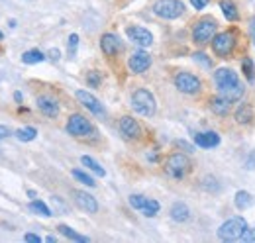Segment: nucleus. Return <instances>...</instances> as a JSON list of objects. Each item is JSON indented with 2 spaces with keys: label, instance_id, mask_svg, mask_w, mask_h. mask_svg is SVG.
I'll list each match as a JSON object with an SVG mask.
<instances>
[{
  "label": "nucleus",
  "instance_id": "6e6552de",
  "mask_svg": "<svg viewBox=\"0 0 255 243\" xmlns=\"http://www.w3.org/2000/svg\"><path fill=\"white\" fill-rule=\"evenodd\" d=\"M67 131L73 137H87L95 131V127H93L91 120L85 118L83 114H71L67 120Z\"/></svg>",
  "mask_w": 255,
  "mask_h": 243
},
{
  "label": "nucleus",
  "instance_id": "f3484780",
  "mask_svg": "<svg viewBox=\"0 0 255 243\" xmlns=\"http://www.w3.org/2000/svg\"><path fill=\"white\" fill-rule=\"evenodd\" d=\"M232 100L224 94H218V96H212L210 98V110L216 114V116H228L230 110H232Z\"/></svg>",
  "mask_w": 255,
  "mask_h": 243
},
{
  "label": "nucleus",
  "instance_id": "bb28decb",
  "mask_svg": "<svg viewBox=\"0 0 255 243\" xmlns=\"http://www.w3.org/2000/svg\"><path fill=\"white\" fill-rule=\"evenodd\" d=\"M141 212H143V216H147V218L157 216V212H159V202H157V200L147 198V202H145V206L141 208Z\"/></svg>",
  "mask_w": 255,
  "mask_h": 243
},
{
  "label": "nucleus",
  "instance_id": "412c9836",
  "mask_svg": "<svg viewBox=\"0 0 255 243\" xmlns=\"http://www.w3.org/2000/svg\"><path fill=\"white\" fill-rule=\"evenodd\" d=\"M220 8H222L224 16H226L230 22H238V20H240V12H238V8H236V4H234L232 0H222V2H220Z\"/></svg>",
  "mask_w": 255,
  "mask_h": 243
},
{
  "label": "nucleus",
  "instance_id": "e433bc0d",
  "mask_svg": "<svg viewBox=\"0 0 255 243\" xmlns=\"http://www.w3.org/2000/svg\"><path fill=\"white\" fill-rule=\"evenodd\" d=\"M246 167H248V169H255V151L252 153L250 157H248V161H246Z\"/></svg>",
  "mask_w": 255,
  "mask_h": 243
},
{
  "label": "nucleus",
  "instance_id": "20e7f679",
  "mask_svg": "<svg viewBox=\"0 0 255 243\" xmlns=\"http://www.w3.org/2000/svg\"><path fill=\"white\" fill-rule=\"evenodd\" d=\"M131 108H133L137 114L149 118V116H153L155 110H157L155 96L147 91V89H137V91H133V94H131Z\"/></svg>",
  "mask_w": 255,
  "mask_h": 243
},
{
  "label": "nucleus",
  "instance_id": "c85d7f7f",
  "mask_svg": "<svg viewBox=\"0 0 255 243\" xmlns=\"http://www.w3.org/2000/svg\"><path fill=\"white\" fill-rule=\"evenodd\" d=\"M30 210H32V212H37L39 216H43V218H49V216H51V210H49L47 204H43L41 200H33L32 204H30Z\"/></svg>",
  "mask_w": 255,
  "mask_h": 243
},
{
  "label": "nucleus",
  "instance_id": "473e14b6",
  "mask_svg": "<svg viewBox=\"0 0 255 243\" xmlns=\"http://www.w3.org/2000/svg\"><path fill=\"white\" fill-rule=\"evenodd\" d=\"M100 73L98 71H89V75H87V83L93 87V89H96V87H100Z\"/></svg>",
  "mask_w": 255,
  "mask_h": 243
},
{
  "label": "nucleus",
  "instance_id": "1a4fd4ad",
  "mask_svg": "<svg viewBox=\"0 0 255 243\" xmlns=\"http://www.w3.org/2000/svg\"><path fill=\"white\" fill-rule=\"evenodd\" d=\"M175 87L177 91L183 94H198L202 91V83L196 75H192L189 71H181L175 75Z\"/></svg>",
  "mask_w": 255,
  "mask_h": 243
},
{
  "label": "nucleus",
  "instance_id": "c03bdc74",
  "mask_svg": "<svg viewBox=\"0 0 255 243\" xmlns=\"http://www.w3.org/2000/svg\"><path fill=\"white\" fill-rule=\"evenodd\" d=\"M254 41H255V37H254Z\"/></svg>",
  "mask_w": 255,
  "mask_h": 243
},
{
  "label": "nucleus",
  "instance_id": "79ce46f5",
  "mask_svg": "<svg viewBox=\"0 0 255 243\" xmlns=\"http://www.w3.org/2000/svg\"><path fill=\"white\" fill-rule=\"evenodd\" d=\"M252 35L255 37V18L252 20Z\"/></svg>",
  "mask_w": 255,
  "mask_h": 243
},
{
  "label": "nucleus",
  "instance_id": "2eb2a0df",
  "mask_svg": "<svg viewBox=\"0 0 255 243\" xmlns=\"http://www.w3.org/2000/svg\"><path fill=\"white\" fill-rule=\"evenodd\" d=\"M120 131H122V135L126 139H133L135 141V139L141 137V125L131 116H122L120 118Z\"/></svg>",
  "mask_w": 255,
  "mask_h": 243
},
{
  "label": "nucleus",
  "instance_id": "a878e982",
  "mask_svg": "<svg viewBox=\"0 0 255 243\" xmlns=\"http://www.w3.org/2000/svg\"><path fill=\"white\" fill-rule=\"evenodd\" d=\"M35 135H37V129L35 127H22V129L16 131V137L20 141H33Z\"/></svg>",
  "mask_w": 255,
  "mask_h": 243
},
{
  "label": "nucleus",
  "instance_id": "aec40b11",
  "mask_svg": "<svg viewBox=\"0 0 255 243\" xmlns=\"http://www.w3.org/2000/svg\"><path fill=\"white\" fill-rule=\"evenodd\" d=\"M169 214H171V220H175V222H179V224L191 220V210H189V206L183 204V202H175V204L171 206V212Z\"/></svg>",
  "mask_w": 255,
  "mask_h": 243
},
{
  "label": "nucleus",
  "instance_id": "9d476101",
  "mask_svg": "<svg viewBox=\"0 0 255 243\" xmlns=\"http://www.w3.org/2000/svg\"><path fill=\"white\" fill-rule=\"evenodd\" d=\"M128 67H129V71H131L133 75H141V73H145V71L151 67V55H149L147 51L139 49V51H135V53L129 55Z\"/></svg>",
  "mask_w": 255,
  "mask_h": 243
},
{
  "label": "nucleus",
  "instance_id": "f704fd0d",
  "mask_svg": "<svg viewBox=\"0 0 255 243\" xmlns=\"http://www.w3.org/2000/svg\"><path fill=\"white\" fill-rule=\"evenodd\" d=\"M208 2L210 0H191V4L196 8V10H202V8H206L208 6Z\"/></svg>",
  "mask_w": 255,
  "mask_h": 243
},
{
  "label": "nucleus",
  "instance_id": "dca6fc26",
  "mask_svg": "<svg viewBox=\"0 0 255 243\" xmlns=\"http://www.w3.org/2000/svg\"><path fill=\"white\" fill-rule=\"evenodd\" d=\"M100 49H102V53H104L106 57H114V55H118V51L122 49V43H120L118 35H114V33H104V35L100 37Z\"/></svg>",
  "mask_w": 255,
  "mask_h": 243
},
{
  "label": "nucleus",
  "instance_id": "7ed1b4c3",
  "mask_svg": "<svg viewBox=\"0 0 255 243\" xmlns=\"http://www.w3.org/2000/svg\"><path fill=\"white\" fill-rule=\"evenodd\" d=\"M236 45H238V33L234 30L220 31V33H216L212 37V51L220 59H230V55L234 53Z\"/></svg>",
  "mask_w": 255,
  "mask_h": 243
},
{
  "label": "nucleus",
  "instance_id": "4be33fe9",
  "mask_svg": "<svg viewBox=\"0 0 255 243\" xmlns=\"http://www.w3.org/2000/svg\"><path fill=\"white\" fill-rule=\"evenodd\" d=\"M57 230H59V234H61V236H65V238H67V240H71V242H79V243L91 242L87 236H81V234H77L73 228H69V226H65V224H61Z\"/></svg>",
  "mask_w": 255,
  "mask_h": 243
},
{
  "label": "nucleus",
  "instance_id": "58836bf2",
  "mask_svg": "<svg viewBox=\"0 0 255 243\" xmlns=\"http://www.w3.org/2000/svg\"><path fill=\"white\" fill-rule=\"evenodd\" d=\"M10 135V129L6 127V125H0V139H4V137H8Z\"/></svg>",
  "mask_w": 255,
  "mask_h": 243
},
{
  "label": "nucleus",
  "instance_id": "b1692460",
  "mask_svg": "<svg viewBox=\"0 0 255 243\" xmlns=\"http://www.w3.org/2000/svg\"><path fill=\"white\" fill-rule=\"evenodd\" d=\"M43 59H45V55L37 49H30L22 55V63H26V65H35V63H41Z\"/></svg>",
  "mask_w": 255,
  "mask_h": 243
},
{
  "label": "nucleus",
  "instance_id": "0eeeda50",
  "mask_svg": "<svg viewBox=\"0 0 255 243\" xmlns=\"http://www.w3.org/2000/svg\"><path fill=\"white\" fill-rule=\"evenodd\" d=\"M153 14L163 20H177L185 14V4L181 0H157L153 4Z\"/></svg>",
  "mask_w": 255,
  "mask_h": 243
},
{
  "label": "nucleus",
  "instance_id": "393cba45",
  "mask_svg": "<svg viewBox=\"0 0 255 243\" xmlns=\"http://www.w3.org/2000/svg\"><path fill=\"white\" fill-rule=\"evenodd\" d=\"M81 163H83L85 167H89V169H91L95 175H98V177H104V175H106V173H104V169L96 163L93 157H89V155H83V157H81Z\"/></svg>",
  "mask_w": 255,
  "mask_h": 243
},
{
  "label": "nucleus",
  "instance_id": "ea45409f",
  "mask_svg": "<svg viewBox=\"0 0 255 243\" xmlns=\"http://www.w3.org/2000/svg\"><path fill=\"white\" fill-rule=\"evenodd\" d=\"M45 242H49V243H55V242H57V238H55V236H47V238H45Z\"/></svg>",
  "mask_w": 255,
  "mask_h": 243
},
{
  "label": "nucleus",
  "instance_id": "4468645a",
  "mask_svg": "<svg viewBox=\"0 0 255 243\" xmlns=\"http://www.w3.org/2000/svg\"><path fill=\"white\" fill-rule=\"evenodd\" d=\"M35 104H37V110L43 116H47V118H57L59 116V102L53 96H45V94L43 96H37Z\"/></svg>",
  "mask_w": 255,
  "mask_h": 243
},
{
  "label": "nucleus",
  "instance_id": "6ab92c4d",
  "mask_svg": "<svg viewBox=\"0 0 255 243\" xmlns=\"http://www.w3.org/2000/svg\"><path fill=\"white\" fill-rule=\"evenodd\" d=\"M234 120L236 123H240V125H250L252 122L255 120V112H254V106L252 104H242L236 112H234Z\"/></svg>",
  "mask_w": 255,
  "mask_h": 243
},
{
  "label": "nucleus",
  "instance_id": "c9c22d12",
  "mask_svg": "<svg viewBox=\"0 0 255 243\" xmlns=\"http://www.w3.org/2000/svg\"><path fill=\"white\" fill-rule=\"evenodd\" d=\"M26 242H30V243H39L41 242V238L39 236H35V234H26V238H24Z\"/></svg>",
  "mask_w": 255,
  "mask_h": 243
},
{
  "label": "nucleus",
  "instance_id": "a19ab883",
  "mask_svg": "<svg viewBox=\"0 0 255 243\" xmlns=\"http://www.w3.org/2000/svg\"><path fill=\"white\" fill-rule=\"evenodd\" d=\"M14 100H16V102H22V94H20V92H14Z\"/></svg>",
  "mask_w": 255,
  "mask_h": 243
},
{
  "label": "nucleus",
  "instance_id": "ddd939ff",
  "mask_svg": "<svg viewBox=\"0 0 255 243\" xmlns=\"http://www.w3.org/2000/svg\"><path fill=\"white\" fill-rule=\"evenodd\" d=\"M73 200H75V204H77L81 210H85V212H89V214L98 212V202H96V198L93 194L85 192V190H73Z\"/></svg>",
  "mask_w": 255,
  "mask_h": 243
},
{
  "label": "nucleus",
  "instance_id": "5701e85b",
  "mask_svg": "<svg viewBox=\"0 0 255 243\" xmlns=\"http://www.w3.org/2000/svg\"><path fill=\"white\" fill-rule=\"evenodd\" d=\"M234 202H236V208H238V210H246V208H250V206H252L254 198H252V194H250V192L240 190V192H236Z\"/></svg>",
  "mask_w": 255,
  "mask_h": 243
},
{
  "label": "nucleus",
  "instance_id": "c756f323",
  "mask_svg": "<svg viewBox=\"0 0 255 243\" xmlns=\"http://www.w3.org/2000/svg\"><path fill=\"white\" fill-rule=\"evenodd\" d=\"M71 175L77 179L79 182H83V184H87V186H96V182L93 177H89L87 173H83V171H79V169H73L71 171Z\"/></svg>",
  "mask_w": 255,
  "mask_h": 243
},
{
  "label": "nucleus",
  "instance_id": "423d86ee",
  "mask_svg": "<svg viewBox=\"0 0 255 243\" xmlns=\"http://www.w3.org/2000/svg\"><path fill=\"white\" fill-rule=\"evenodd\" d=\"M246 230H248L246 218L234 216V218H230L228 222H224L222 226L218 228V238L222 242H238V240H242Z\"/></svg>",
  "mask_w": 255,
  "mask_h": 243
},
{
  "label": "nucleus",
  "instance_id": "cd10ccee",
  "mask_svg": "<svg viewBox=\"0 0 255 243\" xmlns=\"http://www.w3.org/2000/svg\"><path fill=\"white\" fill-rule=\"evenodd\" d=\"M242 71H244L246 79H248L250 83H254L255 81V67H254V61L250 59V57H246V59H244V63H242Z\"/></svg>",
  "mask_w": 255,
  "mask_h": 243
},
{
  "label": "nucleus",
  "instance_id": "39448f33",
  "mask_svg": "<svg viewBox=\"0 0 255 243\" xmlns=\"http://www.w3.org/2000/svg\"><path fill=\"white\" fill-rule=\"evenodd\" d=\"M216 30H218V22L210 16H204L192 26V41L196 45H206L216 35Z\"/></svg>",
  "mask_w": 255,
  "mask_h": 243
},
{
  "label": "nucleus",
  "instance_id": "4c0bfd02",
  "mask_svg": "<svg viewBox=\"0 0 255 243\" xmlns=\"http://www.w3.org/2000/svg\"><path fill=\"white\" fill-rule=\"evenodd\" d=\"M47 57L53 61H59V49H51V51L47 53Z\"/></svg>",
  "mask_w": 255,
  "mask_h": 243
},
{
  "label": "nucleus",
  "instance_id": "f03ea898",
  "mask_svg": "<svg viewBox=\"0 0 255 243\" xmlns=\"http://www.w3.org/2000/svg\"><path fill=\"white\" fill-rule=\"evenodd\" d=\"M191 169H192L191 159H189L187 155H183V153H171V155L165 159V163H163L165 175L171 177V179H177V181L185 179V177L191 173Z\"/></svg>",
  "mask_w": 255,
  "mask_h": 243
},
{
  "label": "nucleus",
  "instance_id": "f257e3e1",
  "mask_svg": "<svg viewBox=\"0 0 255 243\" xmlns=\"http://www.w3.org/2000/svg\"><path fill=\"white\" fill-rule=\"evenodd\" d=\"M214 83H216L220 94L228 96L232 102L242 100L244 94H246V87L240 83L238 73L232 71V69H228V67H222V69H218V71L214 73Z\"/></svg>",
  "mask_w": 255,
  "mask_h": 243
},
{
  "label": "nucleus",
  "instance_id": "2f4dec72",
  "mask_svg": "<svg viewBox=\"0 0 255 243\" xmlns=\"http://www.w3.org/2000/svg\"><path fill=\"white\" fill-rule=\"evenodd\" d=\"M77 47H79V35L77 33H71L69 35V57H75Z\"/></svg>",
  "mask_w": 255,
  "mask_h": 243
},
{
  "label": "nucleus",
  "instance_id": "f8f14e48",
  "mask_svg": "<svg viewBox=\"0 0 255 243\" xmlns=\"http://www.w3.org/2000/svg\"><path fill=\"white\" fill-rule=\"evenodd\" d=\"M75 96H77V100H79L89 112H93L95 116H104V114H106V110H104V106L100 104V100H98L96 96H93L91 92L77 91L75 92Z\"/></svg>",
  "mask_w": 255,
  "mask_h": 243
},
{
  "label": "nucleus",
  "instance_id": "37998d69",
  "mask_svg": "<svg viewBox=\"0 0 255 243\" xmlns=\"http://www.w3.org/2000/svg\"><path fill=\"white\" fill-rule=\"evenodd\" d=\"M0 39H2V31H0Z\"/></svg>",
  "mask_w": 255,
  "mask_h": 243
},
{
  "label": "nucleus",
  "instance_id": "72a5a7b5",
  "mask_svg": "<svg viewBox=\"0 0 255 243\" xmlns=\"http://www.w3.org/2000/svg\"><path fill=\"white\" fill-rule=\"evenodd\" d=\"M242 242H255V228H248L246 232H244V236H242Z\"/></svg>",
  "mask_w": 255,
  "mask_h": 243
},
{
  "label": "nucleus",
  "instance_id": "a211bd4d",
  "mask_svg": "<svg viewBox=\"0 0 255 243\" xmlns=\"http://www.w3.org/2000/svg\"><path fill=\"white\" fill-rule=\"evenodd\" d=\"M194 143L202 149H210L220 143V135L216 131H198L194 133Z\"/></svg>",
  "mask_w": 255,
  "mask_h": 243
},
{
  "label": "nucleus",
  "instance_id": "9b49d317",
  "mask_svg": "<svg viewBox=\"0 0 255 243\" xmlns=\"http://www.w3.org/2000/svg\"><path fill=\"white\" fill-rule=\"evenodd\" d=\"M126 35L131 39V43H135L137 47H149L153 43L151 31L141 28V26H129V28H126Z\"/></svg>",
  "mask_w": 255,
  "mask_h": 243
},
{
  "label": "nucleus",
  "instance_id": "7c9ffc66",
  "mask_svg": "<svg viewBox=\"0 0 255 243\" xmlns=\"http://www.w3.org/2000/svg\"><path fill=\"white\" fill-rule=\"evenodd\" d=\"M145 202H147V198L143 194H131L129 196V206L135 208V210H141L145 206Z\"/></svg>",
  "mask_w": 255,
  "mask_h": 243
}]
</instances>
